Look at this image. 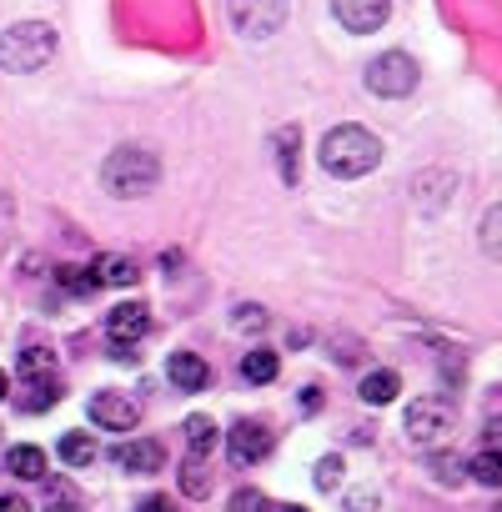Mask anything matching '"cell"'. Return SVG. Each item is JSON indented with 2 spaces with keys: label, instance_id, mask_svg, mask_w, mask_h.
I'll return each mask as SVG.
<instances>
[{
  "label": "cell",
  "instance_id": "6da1fadb",
  "mask_svg": "<svg viewBox=\"0 0 502 512\" xmlns=\"http://www.w3.org/2000/svg\"><path fill=\"white\" fill-rule=\"evenodd\" d=\"M377 161H382V141L367 126H332L327 141H322V166L342 181H357V176L377 171Z\"/></svg>",
  "mask_w": 502,
  "mask_h": 512
},
{
  "label": "cell",
  "instance_id": "7a4b0ae2",
  "mask_svg": "<svg viewBox=\"0 0 502 512\" xmlns=\"http://www.w3.org/2000/svg\"><path fill=\"white\" fill-rule=\"evenodd\" d=\"M56 61V31L46 21H21L11 31H0V71L31 76Z\"/></svg>",
  "mask_w": 502,
  "mask_h": 512
},
{
  "label": "cell",
  "instance_id": "3957f363",
  "mask_svg": "<svg viewBox=\"0 0 502 512\" xmlns=\"http://www.w3.org/2000/svg\"><path fill=\"white\" fill-rule=\"evenodd\" d=\"M156 181H161V161L146 146H116L101 161V186L121 201H136V196L156 191Z\"/></svg>",
  "mask_w": 502,
  "mask_h": 512
},
{
  "label": "cell",
  "instance_id": "277c9868",
  "mask_svg": "<svg viewBox=\"0 0 502 512\" xmlns=\"http://www.w3.org/2000/svg\"><path fill=\"white\" fill-rule=\"evenodd\" d=\"M287 0H226V16L246 41H267L287 26Z\"/></svg>",
  "mask_w": 502,
  "mask_h": 512
},
{
  "label": "cell",
  "instance_id": "5b68a950",
  "mask_svg": "<svg viewBox=\"0 0 502 512\" xmlns=\"http://www.w3.org/2000/svg\"><path fill=\"white\" fill-rule=\"evenodd\" d=\"M367 91L382 96V101L412 96V91H417V61H412L407 51H382V56L367 66Z\"/></svg>",
  "mask_w": 502,
  "mask_h": 512
},
{
  "label": "cell",
  "instance_id": "8992f818",
  "mask_svg": "<svg viewBox=\"0 0 502 512\" xmlns=\"http://www.w3.org/2000/svg\"><path fill=\"white\" fill-rule=\"evenodd\" d=\"M402 422H407V437H412L417 447H432V442H442V437L452 432L457 412H452V402H442V397H417Z\"/></svg>",
  "mask_w": 502,
  "mask_h": 512
},
{
  "label": "cell",
  "instance_id": "52a82bcc",
  "mask_svg": "<svg viewBox=\"0 0 502 512\" xmlns=\"http://www.w3.org/2000/svg\"><path fill=\"white\" fill-rule=\"evenodd\" d=\"M272 427L267 422H257V417H246V422H236L231 427V437H226V452H231V462L236 467H257L267 452H272Z\"/></svg>",
  "mask_w": 502,
  "mask_h": 512
},
{
  "label": "cell",
  "instance_id": "ba28073f",
  "mask_svg": "<svg viewBox=\"0 0 502 512\" xmlns=\"http://www.w3.org/2000/svg\"><path fill=\"white\" fill-rule=\"evenodd\" d=\"M332 16H337L352 36H372V31L387 26L392 0H332Z\"/></svg>",
  "mask_w": 502,
  "mask_h": 512
},
{
  "label": "cell",
  "instance_id": "9c48e42d",
  "mask_svg": "<svg viewBox=\"0 0 502 512\" xmlns=\"http://www.w3.org/2000/svg\"><path fill=\"white\" fill-rule=\"evenodd\" d=\"M91 422H101L106 432H131L141 422V407L126 392H96L91 397Z\"/></svg>",
  "mask_w": 502,
  "mask_h": 512
},
{
  "label": "cell",
  "instance_id": "30bf717a",
  "mask_svg": "<svg viewBox=\"0 0 502 512\" xmlns=\"http://www.w3.org/2000/svg\"><path fill=\"white\" fill-rule=\"evenodd\" d=\"M151 332V312L141 302H121L111 317H106V337L111 342H141Z\"/></svg>",
  "mask_w": 502,
  "mask_h": 512
},
{
  "label": "cell",
  "instance_id": "8fae6325",
  "mask_svg": "<svg viewBox=\"0 0 502 512\" xmlns=\"http://www.w3.org/2000/svg\"><path fill=\"white\" fill-rule=\"evenodd\" d=\"M272 146H277L282 181H287V186H297V181H302V126H282V131L272 136Z\"/></svg>",
  "mask_w": 502,
  "mask_h": 512
},
{
  "label": "cell",
  "instance_id": "7c38bea8",
  "mask_svg": "<svg viewBox=\"0 0 502 512\" xmlns=\"http://www.w3.org/2000/svg\"><path fill=\"white\" fill-rule=\"evenodd\" d=\"M166 377H171L181 392H201V387L211 382V367H206L196 352H171V362H166Z\"/></svg>",
  "mask_w": 502,
  "mask_h": 512
},
{
  "label": "cell",
  "instance_id": "4fadbf2b",
  "mask_svg": "<svg viewBox=\"0 0 502 512\" xmlns=\"http://www.w3.org/2000/svg\"><path fill=\"white\" fill-rule=\"evenodd\" d=\"M111 462L146 477V472H156V467L166 462V452H161V442H121V447L111 452Z\"/></svg>",
  "mask_w": 502,
  "mask_h": 512
},
{
  "label": "cell",
  "instance_id": "5bb4252c",
  "mask_svg": "<svg viewBox=\"0 0 502 512\" xmlns=\"http://www.w3.org/2000/svg\"><path fill=\"white\" fill-rule=\"evenodd\" d=\"M91 272H96V282H101V287H136V282H141V267L131 262V256H116V251L96 256Z\"/></svg>",
  "mask_w": 502,
  "mask_h": 512
},
{
  "label": "cell",
  "instance_id": "9a60e30c",
  "mask_svg": "<svg viewBox=\"0 0 502 512\" xmlns=\"http://www.w3.org/2000/svg\"><path fill=\"white\" fill-rule=\"evenodd\" d=\"M277 372H282V357H277L272 347H251V352L241 357V377H246L251 387H267V382H277Z\"/></svg>",
  "mask_w": 502,
  "mask_h": 512
},
{
  "label": "cell",
  "instance_id": "2e32d148",
  "mask_svg": "<svg viewBox=\"0 0 502 512\" xmlns=\"http://www.w3.org/2000/svg\"><path fill=\"white\" fill-rule=\"evenodd\" d=\"M6 472L21 477V482H41V477H46V452L31 447V442H21V447L6 452Z\"/></svg>",
  "mask_w": 502,
  "mask_h": 512
},
{
  "label": "cell",
  "instance_id": "e0dca14e",
  "mask_svg": "<svg viewBox=\"0 0 502 512\" xmlns=\"http://www.w3.org/2000/svg\"><path fill=\"white\" fill-rule=\"evenodd\" d=\"M56 397H61V382H56V372L26 377V397H21V412H46V407H56Z\"/></svg>",
  "mask_w": 502,
  "mask_h": 512
},
{
  "label": "cell",
  "instance_id": "ac0fdd59",
  "mask_svg": "<svg viewBox=\"0 0 502 512\" xmlns=\"http://www.w3.org/2000/svg\"><path fill=\"white\" fill-rule=\"evenodd\" d=\"M397 392H402V377H397V372H372V377L362 382V402H367V407H387Z\"/></svg>",
  "mask_w": 502,
  "mask_h": 512
},
{
  "label": "cell",
  "instance_id": "d6986e66",
  "mask_svg": "<svg viewBox=\"0 0 502 512\" xmlns=\"http://www.w3.org/2000/svg\"><path fill=\"white\" fill-rule=\"evenodd\" d=\"M181 432H186V447H191L196 457H206V452L216 447V422H211V417H201V412H196V417H186V427H181Z\"/></svg>",
  "mask_w": 502,
  "mask_h": 512
},
{
  "label": "cell",
  "instance_id": "ffe728a7",
  "mask_svg": "<svg viewBox=\"0 0 502 512\" xmlns=\"http://www.w3.org/2000/svg\"><path fill=\"white\" fill-rule=\"evenodd\" d=\"M467 472H472V482H482V487H502V452H497V447L477 452V457L467 462Z\"/></svg>",
  "mask_w": 502,
  "mask_h": 512
},
{
  "label": "cell",
  "instance_id": "44dd1931",
  "mask_svg": "<svg viewBox=\"0 0 502 512\" xmlns=\"http://www.w3.org/2000/svg\"><path fill=\"white\" fill-rule=\"evenodd\" d=\"M61 462H66V467L96 462V442H91L86 432H66V437H61Z\"/></svg>",
  "mask_w": 502,
  "mask_h": 512
},
{
  "label": "cell",
  "instance_id": "7402d4cb",
  "mask_svg": "<svg viewBox=\"0 0 502 512\" xmlns=\"http://www.w3.org/2000/svg\"><path fill=\"white\" fill-rule=\"evenodd\" d=\"M56 282H61V287H66L71 297H91V292L101 287L91 267H61V272H56Z\"/></svg>",
  "mask_w": 502,
  "mask_h": 512
},
{
  "label": "cell",
  "instance_id": "603a6c76",
  "mask_svg": "<svg viewBox=\"0 0 502 512\" xmlns=\"http://www.w3.org/2000/svg\"><path fill=\"white\" fill-rule=\"evenodd\" d=\"M181 492H186V497H206V492H211V477H206V467H201L196 452H191V462L181 467Z\"/></svg>",
  "mask_w": 502,
  "mask_h": 512
},
{
  "label": "cell",
  "instance_id": "cb8c5ba5",
  "mask_svg": "<svg viewBox=\"0 0 502 512\" xmlns=\"http://www.w3.org/2000/svg\"><path fill=\"white\" fill-rule=\"evenodd\" d=\"M482 251L492 256V262H502V206H492L487 221H482Z\"/></svg>",
  "mask_w": 502,
  "mask_h": 512
},
{
  "label": "cell",
  "instance_id": "d4e9b609",
  "mask_svg": "<svg viewBox=\"0 0 502 512\" xmlns=\"http://www.w3.org/2000/svg\"><path fill=\"white\" fill-rule=\"evenodd\" d=\"M462 472H467V462H457L452 452H442V457H432V477H437L442 487H457V482H462Z\"/></svg>",
  "mask_w": 502,
  "mask_h": 512
},
{
  "label": "cell",
  "instance_id": "484cf974",
  "mask_svg": "<svg viewBox=\"0 0 502 512\" xmlns=\"http://www.w3.org/2000/svg\"><path fill=\"white\" fill-rule=\"evenodd\" d=\"M231 512H272V502L257 487H241V492H231Z\"/></svg>",
  "mask_w": 502,
  "mask_h": 512
},
{
  "label": "cell",
  "instance_id": "4316f807",
  "mask_svg": "<svg viewBox=\"0 0 502 512\" xmlns=\"http://www.w3.org/2000/svg\"><path fill=\"white\" fill-rule=\"evenodd\" d=\"M241 332H267V312L257 307V302H246V307H236V317H231Z\"/></svg>",
  "mask_w": 502,
  "mask_h": 512
},
{
  "label": "cell",
  "instance_id": "83f0119b",
  "mask_svg": "<svg viewBox=\"0 0 502 512\" xmlns=\"http://www.w3.org/2000/svg\"><path fill=\"white\" fill-rule=\"evenodd\" d=\"M312 477H317V487H322V492H332V487L342 482V457H337V452H332V457H322Z\"/></svg>",
  "mask_w": 502,
  "mask_h": 512
},
{
  "label": "cell",
  "instance_id": "f1b7e54d",
  "mask_svg": "<svg viewBox=\"0 0 502 512\" xmlns=\"http://www.w3.org/2000/svg\"><path fill=\"white\" fill-rule=\"evenodd\" d=\"M41 372H51V352H46V347L21 352V377H41Z\"/></svg>",
  "mask_w": 502,
  "mask_h": 512
},
{
  "label": "cell",
  "instance_id": "f546056e",
  "mask_svg": "<svg viewBox=\"0 0 502 512\" xmlns=\"http://www.w3.org/2000/svg\"><path fill=\"white\" fill-rule=\"evenodd\" d=\"M46 512H76V497H71V487H51V497H46Z\"/></svg>",
  "mask_w": 502,
  "mask_h": 512
},
{
  "label": "cell",
  "instance_id": "4dcf8cb0",
  "mask_svg": "<svg viewBox=\"0 0 502 512\" xmlns=\"http://www.w3.org/2000/svg\"><path fill=\"white\" fill-rule=\"evenodd\" d=\"M377 507V492H352L347 497V512H372Z\"/></svg>",
  "mask_w": 502,
  "mask_h": 512
},
{
  "label": "cell",
  "instance_id": "1f68e13d",
  "mask_svg": "<svg viewBox=\"0 0 502 512\" xmlns=\"http://www.w3.org/2000/svg\"><path fill=\"white\" fill-rule=\"evenodd\" d=\"M302 412H322V387H302Z\"/></svg>",
  "mask_w": 502,
  "mask_h": 512
},
{
  "label": "cell",
  "instance_id": "d6a6232c",
  "mask_svg": "<svg viewBox=\"0 0 502 512\" xmlns=\"http://www.w3.org/2000/svg\"><path fill=\"white\" fill-rule=\"evenodd\" d=\"M136 512H176V507H171V497H146Z\"/></svg>",
  "mask_w": 502,
  "mask_h": 512
},
{
  "label": "cell",
  "instance_id": "836d02e7",
  "mask_svg": "<svg viewBox=\"0 0 502 512\" xmlns=\"http://www.w3.org/2000/svg\"><path fill=\"white\" fill-rule=\"evenodd\" d=\"M487 447H497V452H502V417H492V422H487Z\"/></svg>",
  "mask_w": 502,
  "mask_h": 512
},
{
  "label": "cell",
  "instance_id": "e575fe53",
  "mask_svg": "<svg viewBox=\"0 0 502 512\" xmlns=\"http://www.w3.org/2000/svg\"><path fill=\"white\" fill-rule=\"evenodd\" d=\"M0 512H31L26 497H0Z\"/></svg>",
  "mask_w": 502,
  "mask_h": 512
},
{
  "label": "cell",
  "instance_id": "d590c367",
  "mask_svg": "<svg viewBox=\"0 0 502 512\" xmlns=\"http://www.w3.org/2000/svg\"><path fill=\"white\" fill-rule=\"evenodd\" d=\"M6 392H11V377H6V372H0V402H6Z\"/></svg>",
  "mask_w": 502,
  "mask_h": 512
},
{
  "label": "cell",
  "instance_id": "8d00e7d4",
  "mask_svg": "<svg viewBox=\"0 0 502 512\" xmlns=\"http://www.w3.org/2000/svg\"><path fill=\"white\" fill-rule=\"evenodd\" d=\"M282 512H307V507H282Z\"/></svg>",
  "mask_w": 502,
  "mask_h": 512
},
{
  "label": "cell",
  "instance_id": "74e56055",
  "mask_svg": "<svg viewBox=\"0 0 502 512\" xmlns=\"http://www.w3.org/2000/svg\"><path fill=\"white\" fill-rule=\"evenodd\" d=\"M492 512H502V502H497V507H492Z\"/></svg>",
  "mask_w": 502,
  "mask_h": 512
}]
</instances>
